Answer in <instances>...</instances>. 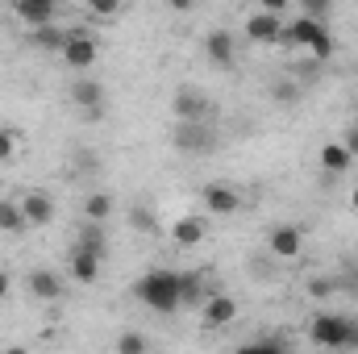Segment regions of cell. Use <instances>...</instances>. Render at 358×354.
Here are the masks:
<instances>
[{
    "instance_id": "23",
    "label": "cell",
    "mask_w": 358,
    "mask_h": 354,
    "mask_svg": "<svg viewBox=\"0 0 358 354\" xmlns=\"http://www.w3.org/2000/svg\"><path fill=\"white\" fill-rule=\"evenodd\" d=\"M200 292H204V279L200 275H179V304L200 300Z\"/></svg>"
},
{
    "instance_id": "17",
    "label": "cell",
    "mask_w": 358,
    "mask_h": 354,
    "mask_svg": "<svg viewBox=\"0 0 358 354\" xmlns=\"http://www.w3.org/2000/svg\"><path fill=\"white\" fill-rule=\"evenodd\" d=\"M17 13H21L29 25H46L50 13H55V0H17Z\"/></svg>"
},
{
    "instance_id": "9",
    "label": "cell",
    "mask_w": 358,
    "mask_h": 354,
    "mask_svg": "<svg viewBox=\"0 0 358 354\" xmlns=\"http://www.w3.org/2000/svg\"><path fill=\"white\" fill-rule=\"evenodd\" d=\"M234 317H238V300H234V296H221V292H213V296L204 300V321H208L213 330L229 325Z\"/></svg>"
},
{
    "instance_id": "7",
    "label": "cell",
    "mask_w": 358,
    "mask_h": 354,
    "mask_svg": "<svg viewBox=\"0 0 358 354\" xmlns=\"http://www.w3.org/2000/svg\"><path fill=\"white\" fill-rule=\"evenodd\" d=\"M204 208L217 213V217H229V213L242 208V196H238L229 183H208V187H204Z\"/></svg>"
},
{
    "instance_id": "32",
    "label": "cell",
    "mask_w": 358,
    "mask_h": 354,
    "mask_svg": "<svg viewBox=\"0 0 358 354\" xmlns=\"http://www.w3.org/2000/svg\"><path fill=\"white\" fill-rule=\"evenodd\" d=\"M263 8H267V13H283V8H287V0H263Z\"/></svg>"
},
{
    "instance_id": "27",
    "label": "cell",
    "mask_w": 358,
    "mask_h": 354,
    "mask_svg": "<svg viewBox=\"0 0 358 354\" xmlns=\"http://www.w3.org/2000/svg\"><path fill=\"white\" fill-rule=\"evenodd\" d=\"M304 4V17H317V21H325V13H329V0H300Z\"/></svg>"
},
{
    "instance_id": "3",
    "label": "cell",
    "mask_w": 358,
    "mask_h": 354,
    "mask_svg": "<svg viewBox=\"0 0 358 354\" xmlns=\"http://www.w3.org/2000/svg\"><path fill=\"white\" fill-rule=\"evenodd\" d=\"M283 42L313 50V59H329V55H334V38H329L325 21H317V17H300V21H292V29L283 34Z\"/></svg>"
},
{
    "instance_id": "36",
    "label": "cell",
    "mask_w": 358,
    "mask_h": 354,
    "mask_svg": "<svg viewBox=\"0 0 358 354\" xmlns=\"http://www.w3.org/2000/svg\"><path fill=\"white\" fill-rule=\"evenodd\" d=\"M350 283H355V292H358V267H355V279H350Z\"/></svg>"
},
{
    "instance_id": "16",
    "label": "cell",
    "mask_w": 358,
    "mask_h": 354,
    "mask_svg": "<svg viewBox=\"0 0 358 354\" xmlns=\"http://www.w3.org/2000/svg\"><path fill=\"white\" fill-rule=\"evenodd\" d=\"M71 275H76L80 283H92V279L100 275V259L88 255L84 246H76V250H71Z\"/></svg>"
},
{
    "instance_id": "18",
    "label": "cell",
    "mask_w": 358,
    "mask_h": 354,
    "mask_svg": "<svg viewBox=\"0 0 358 354\" xmlns=\"http://www.w3.org/2000/svg\"><path fill=\"white\" fill-rule=\"evenodd\" d=\"M29 221H25V208L13 204V200H0V234H21Z\"/></svg>"
},
{
    "instance_id": "5",
    "label": "cell",
    "mask_w": 358,
    "mask_h": 354,
    "mask_svg": "<svg viewBox=\"0 0 358 354\" xmlns=\"http://www.w3.org/2000/svg\"><path fill=\"white\" fill-rule=\"evenodd\" d=\"M171 108H176L179 121H208V117H213V104H208L196 88H179L176 100H171Z\"/></svg>"
},
{
    "instance_id": "11",
    "label": "cell",
    "mask_w": 358,
    "mask_h": 354,
    "mask_svg": "<svg viewBox=\"0 0 358 354\" xmlns=\"http://www.w3.org/2000/svg\"><path fill=\"white\" fill-rule=\"evenodd\" d=\"M21 208H25V221H29V225H50V221H55V200H50L46 192H29V196L21 200Z\"/></svg>"
},
{
    "instance_id": "33",
    "label": "cell",
    "mask_w": 358,
    "mask_h": 354,
    "mask_svg": "<svg viewBox=\"0 0 358 354\" xmlns=\"http://www.w3.org/2000/svg\"><path fill=\"white\" fill-rule=\"evenodd\" d=\"M167 4H171V8H179V13H187V8H192V0H167Z\"/></svg>"
},
{
    "instance_id": "15",
    "label": "cell",
    "mask_w": 358,
    "mask_h": 354,
    "mask_svg": "<svg viewBox=\"0 0 358 354\" xmlns=\"http://www.w3.org/2000/svg\"><path fill=\"white\" fill-rule=\"evenodd\" d=\"M350 163H355V155L346 150V142H325L321 146V167L325 171H350Z\"/></svg>"
},
{
    "instance_id": "6",
    "label": "cell",
    "mask_w": 358,
    "mask_h": 354,
    "mask_svg": "<svg viewBox=\"0 0 358 354\" xmlns=\"http://www.w3.org/2000/svg\"><path fill=\"white\" fill-rule=\"evenodd\" d=\"M59 55H63V63H67V67H92V63H96V42H92L88 34L71 29Z\"/></svg>"
},
{
    "instance_id": "12",
    "label": "cell",
    "mask_w": 358,
    "mask_h": 354,
    "mask_svg": "<svg viewBox=\"0 0 358 354\" xmlns=\"http://www.w3.org/2000/svg\"><path fill=\"white\" fill-rule=\"evenodd\" d=\"M29 296L34 300H59L63 296V279L55 271H34L29 275Z\"/></svg>"
},
{
    "instance_id": "13",
    "label": "cell",
    "mask_w": 358,
    "mask_h": 354,
    "mask_svg": "<svg viewBox=\"0 0 358 354\" xmlns=\"http://www.w3.org/2000/svg\"><path fill=\"white\" fill-rule=\"evenodd\" d=\"M204 50H208V59H213L217 67H229V63H234V34L213 29V34H208V42H204Z\"/></svg>"
},
{
    "instance_id": "2",
    "label": "cell",
    "mask_w": 358,
    "mask_h": 354,
    "mask_svg": "<svg viewBox=\"0 0 358 354\" xmlns=\"http://www.w3.org/2000/svg\"><path fill=\"white\" fill-rule=\"evenodd\" d=\"M134 296L159 313H171V309H179V275L176 271H150L134 283Z\"/></svg>"
},
{
    "instance_id": "24",
    "label": "cell",
    "mask_w": 358,
    "mask_h": 354,
    "mask_svg": "<svg viewBox=\"0 0 358 354\" xmlns=\"http://www.w3.org/2000/svg\"><path fill=\"white\" fill-rule=\"evenodd\" d=\"M246 354H263V351H271V354H279V351H287V338H263V342H250V346H242Z\"/></svg>"
},
{
    "instance_id": "34",
    "label": "cell",
    "mask_w": 358,
    "mask_h": 354,
    "mask_svg": "<svg viewBox=\"0 0 358 354\" xmlns=\"http://www.w3.org/2000/svg\"><path fill=\"white\" fill-rule=\"evenodd\" d=\"M4 292H8V275L0 271V296H4Z\"/></svg>"
},
{
    "instance_id": "8",
    "label": "cell",
    "mask_w": 358,
    "mask_h": 354,
    "mask_svg": "<svg viewBox=\"0 0 358 354\" xmlns=\"http://www.w3.org/2000/svg\"><path fill=\"white\" fill-rule=\"evenodd\" d=\"M246 38H250V42H263V46H267V42H279V38H283L279 13H267V8H263V13L246 17Z\"/></svg>"
},
{
    "instance_id": "20",
    "label": "cell",
    "mask_w": 358,
    "mask_h": 354,
    "mask_svg": "<svg viewBox=\"0 0 358 354\" xmlns=\"http://www.w3.org/2000/svg\"><path fill=\"white\" fill-rule=\"evenodd\" d=\"M76 246H84L88 255L104 259V229H100V221H88V225L80 229V242H76Z\"/></svg>"
},
{
    "instance_id": "22",
    "label": "cell",
    "mask_w": 358,
    "mask_h": 354,
    "mask_svg": "<svg viewBox=\"0 0 358 354\" xmlns=\"http://www.w3.org/2000/svg\"><path fill=\"white\" fill-rule=\"evenodd\" d=\"M34 38H38V46H46V50H63V42H67V34H59L50 21H46V25H34Z\"/></svg>"
},
{
    "instance_id": "21",
    "label": "cell",
    "mask_w": 358,
    "mask_h": 354,
    "mask_svg": "<svg viewBox=\"0 0 358 354\" xmlns=\"http://www.w3.org/2000/svg\"><path fill=\"white\" fill-rule=\"evenodd\" d=\"M84 213H88V221H108V217H113V196H108V192H92L88 204H84Z\"/></svg>"
},
{
    "instance_id": "4",
    "label": "cell",
    "mask_w": 358,
    "mask_h": 354,
    "mask_svg": "<svg viewBox=\"0 0 358 354\" xmlns=\"http://www.w3.org/2000/svg\"><path fill=\"white\" fill-rule=\"evenodd\" d=\"M176 146L183 155H204V150L217 146V134H213L208 121H179L176 125Z\"/></svg>"
},
{
    "instance_id": "29",
    "label": "cell",
    "mask_w": 358,
    "mask_h": 354,
    "mask_svg": "<svg viewBox=\"0 0 358 354\" xmlns=\"http://www.w3.org/2000/svg\"><path fill=\"white\" fill-rule=\"evenodd\" d=\"M129 225H134V229H155V217L142 213V208H134V213H129Z\"/></svg>"
},
{
    "instance_id": "35",
    "label": "cell",
    "mask_w": 358,
    "mask_h": 354,
    "mask_svg": "<svg viewBox=\"0 0 358 354\" xmlns=\"http://www.w3.org/2000/svg\"><path fill=\"white\" fill-rule=\"evenodd\" d=\"M350 204H355V213H358V187H355V196H350Z\"/></svg>"
},
{
    "instance_id": "14",
    "label": "cell",
    "mask_w": 358,
    "mask_h": 354,
    "mask_svg": "<svg viewBox=\"0 0 358 354\" xmlns=\"http://www.w3.org/2000/svg\"><path fill=\"white\" fill-rule=\"evenodd\" d=\"M171 238H176L179 246H200L204 242V217H183L171 225Z\"/></svg>"
},
{
    "instance_id": "28",
    "label": "cell",
    "mask_w": 358,
    "mask_h": 354,
    "mask_svg": "<svg viewBox=\"0 0 358 354\" xmlns=\"http://www.w3.org/2000/svg\"><path fill=\"white\" fill-rule=\"evenodd\" d=\"M88 8L96 17H113V13L121 8V0H88Z\"/></svg>"
},
{
    "instance_id": "1",
    "label": "cell",
    "mask_w": 358,
    "mask_h": 354,
    "mask_svg": "<svg viewBox=\"0 0 358 354\" xmlns=\"http://www.w3.org/2000/svg\"><path fill=\"white\" fill-rule=\"evenodd\" d=\"M308 338L325 351H358V321L338 313H317L308 321Z\"/></svg>"
},
{
    "instance_id": "31",
    "label": "cell",
    "mask_w": 358,
    "mask_h": 354,
    "mask_svg": "<svg viewBox=\"0 0 358 354\" xmlns=\"http://www.w3.org/2000/svg\"><path fill=\"white\" fill-rule=\"evenodd\" d=\"M346 150H350V155H358V125L346 134Z\"/></svg>"
},
{
    "instance_id": "19",
    "label": "cell",
    "mask_w": 358,
    "mask_h": 354,
    "mask_svg": "<svg viewBox=\"0 0 358 354\" xmlns=\"http://www.w3.org/2000/svg\"><path fill=\"white\" fill-rule=\"evenodd\" d=\"M71 100L88 113V108H100V100H104V92H100V84H92V80H80L76 88H71Z\"/></svg>"
},
{
    "instance_id": "26",
    "label": "cell",
    "mask_w": 358,
    "mask_h": 354,
    "mask_svg": "<svg viewBox=\"0 0 358 354\" xmlns=\"http://www.w3.org/2000/svg\"><path fill=\"white\" fill-rule=\"evenodd\" d=\"M17 155V134L13 129H0V163H8Z\"/></svg>"
},
{
    "instance_id": "30",
    "label": "cell",
    "mask_w": 358,
    "mask_h": 354,
    "mask_svg": "<svg viewBox=\"0 0 358 354\" xmlns=\"http://www.w3.org/2000/svg\"><path fill=\"white\" fill-rule=\"evenodd\" d=\"M334 292V279H308V296H329Z\"/></svg>"
},
{
    "instance_id": "10",
    "label": "cell",
    "mask_w": 358,
    "mask_h": 354,
    "mask_svg": "<svg viewBox=\"0 0 358 354\" xmlns=\"http://www.w3.org/2000/svg\"><path fill=\"white\" fill-rule=\"evenodd\" d=\"M300 242H304V238H300L296 225H275V229H271V255H275V259H296V255H300Z\"/></svg>"
},
{
    "instance_id": "25",
    "label": "cell",
    "mask_w": 358,
    "mask_h": 354,
    "mask_svg": "<svg viewBox=\"0 0 358 354\" xmlns=\"http://www.w3.org/2000/svg\"><path fill=\"white\" fill-rule=\"evenodd\" d=\"M146 346H150V342H146V334H125V338L117 342V354H142Z\"/></svg>"
}]
</instances>
